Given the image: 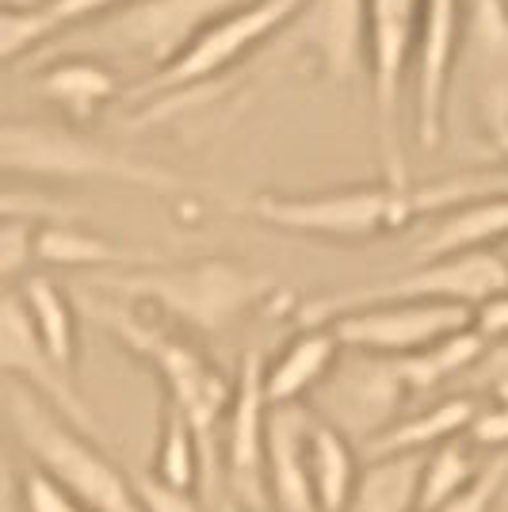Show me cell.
<instances>
[{
  "instance_id": "1",
  "label": "cell",
  "mask_w": 508,
  "mask_h": 512,
  "mask_svg": "<svg viewBox=\"0 0 508 512\" xmlns=\"http://www.w3.org/2000/svg\"><path fill=\"white\" fill-rule=\"evenodd\" d=\"M77 310L92 318L107 337L127 348L134 360L149 363L157 371V379L165 383V406L176 413H184V421L191 425L195 440H199V455H203V501L222 493V467H218V440L214 432L222 425L226 409H230L233 383L214 367L199 348L184 337H176L172 329H165L157 318H149L146 310L130 306V302L107 299L100 291L88 287L77 299Z\"/></svg>"
},
{
  "instance_id": "2",
  "label": "cell",
  "mask_w": 508,
  "mask_h": 512,
  "mask_svg": "<svg viewBox=\"0 0 508 512\" xmlns=\"http://www.w3.org/2000/svg\"><path fill=\"white\" fill-rule=\"evenodd\" d=\"M88 287L107 299L130 302L138 310H153L191 333L214 337L268 299L276 291V279L241 260L211 256L191 264L161 260L130 272H107V276H92Z\"/></svg>"
},
{
  "instance_id": "3",
  "label": "cell",
  "mask_w": 508,
  "mask_h": 512,
  "mask_svg": "<svg viewBox=\"0 0 508 512\" xmlns=\"http://www.w3.org/2000/svg\"><path fill=\"white\" fill-rule=\"evenodd\" d=\"M0 176L50 184H119L157 195H184L195 188L180 172L104 146L85 130L39 119H0Z\"/></svg>"
},
{
  "instance_id": "4",
  "label": "cell",
  "mask_w": 508,
  "mask_h": 512,
  "mask_svg": "<svg viewBox=\"0 0 508 512\" xmlns=\"http://www.w3.org/2000/svg\"><path fill=\"white\" fill-rule=\"evenodd\" d=\"M0 409L23 451L31 455L35 470L50 478L58 490L69 493L73 501H81L92 512H146L134 493V478L111 463L100 440L69 425L39 394H31L20 383H4Z\"/></svg>"
},
{
  "instance_id": "5",
  "label": "cell",
  "mask_w": 508,
  "mask_h": 512,
  "mask_svg": "<svg viewBox=\"0 0 508 512\" xmlns=\"http://www.w3.org/2000/svg\"><path fill=\"white\" fill-rule=\"evenodd\" d=\"M237 211L279 234L340 241V245L375 241L382 234H398L409 222H424L417 180L405 188H394L386 180H367L325 192H260L245 199Z\"/></svg>"
},
{
  "instance_id": "6",
  "label": "cell",
  "mask_w": 508,
  "mask_h": 512,
  "mask_svg": "<svg viewBox=\"0 0 508 512\" xmlns=\"http://www.w3.org/2000/svg\"><path fill=\"white\" fill-rule=\"evenodd\" d=\"M249 0H123L107 16L85 23L62 35L65 43L43 50L39 58L54 54H127L146 62L153 73L176 62L211 23L237 12Z\"/></svg>"
},
{
  "instance_id": "7",
  "label": "cell",
  "mask_w": 508,
  "mask_h": 512,
  "mask_svg": "<svg viewBox=\"0 0 508 512\" xmlns=\"http://www.w3.org/2000/svg\"><path fill=\"white\" fill-rule=\"evenodd\" d=\"M421 0H367V88H371V127L375 153L386 184H413L409 172V73L417 43Z\"/></svg>"
},
{
  "instance_id": "8",
  "label": "cell",
  "mask_w": 508,
  "mask_h": 512,
  "mask_svg": "<svg viewBox=\"0 0 508 512\" xmlns=\"http://www.w3.org/2000/svg\"><path fill=\"white\" fill-rule=\"evenodd\" d=\"M501 291H508V264L497 253L440 256V260H417L413 268H405L398 276L306 302L302 325H329L348 310L379 306V302H455L466 310H478L482 302Z\"/></svg>"
},
{
  "instance_id": "9",
  "label": "cell",
  "mask_w": 508,
  "mask_h": 512,
  "mask_svg": "<svg viewBox=\"0 0 508 512\" xmlns=\"http://www.w3.org/2000/svg\"><path fill=\"white\" fill-rule=\"evenodd\" d=\"M298 4L302 0H249V4H241L237 12L211 23L176 62L157 69L146 85L130 88L127 100L134 107H142L149 100L211 92V85L222 73L245 65L256 50H264L276 39L279 31H283V23L295 16Z\"/></svg>"
},
{
  "instance_id": "10",
  "label": "cell",
  "mask_w": 508,
  "mask_h": 512,
  "mask_svg": "<svg viewBox=\"0 0 508 512\" xmlns=\"http://www.w3.org/2000/svg\"><path fill=\"white\" fill-rule=\"evenodd\" d=\"M264 58L306 65L329 85H352L367 73V0H302Z\"/></svg>"
},
{
  "instance_id": "11",
  "label": "cell",
  "mask_w": 508,
  "mask_h": 512,
  "mask_svg": "<svg viewBox=\"0 0 508 512\" xmlns=\"http://www.w3.org/2000/svg\"><path fill=\"white\" fill-rule=\"evenodd\" d=\"M466 0H421L409 73V127L421 150H440L447 138L451 85L463 62Z\"/></svg>"
},
{
  "instance_id": "12",
  "label": "cell",
  "mask_w": 508,
  "mask_h": 512,
  "mask_svg": "<svg viewBox=\"0 0 508 512\" xmlns=\"http://www.w3.org/2000/svg\"><path fill=\"white\" fill-rule=\"evenodd\" d=\"M344 352L379 356V360H405L424 348L440 344L451 333L474 325V310L455 302H379L360 306L329 321Z\"/></svg>"
},
{
  "instance_id": "13",
  "label": "cell",
  "mask_w": 508,
  "mask_h": 512,
  "mask_svg": "<svg viewBox=\"0 0 508 512\" xmlns=\"http://www.w3.org/2000/svg\"><path fill=\"white\" fill-rule=\"evenodd\" d=\"M405 402H409V390L398 371V360L352 352L348 360H337L329 379L318 386V406L325 413L318 421L333 425L348 440H360L363 448L402 417Z\"/></svg>"
},
{
  "instance_id": "14",
  "label": "cell",
  "mask_w": 508,
  "mask_h": 512,
  "mask_svg": "<svg viewBox=\"0 0 508 512\" xmlns=\"http://www.w3.org/2000/svg\"><path fill=\"white\" fill-rule=\"evenodd\" d=\"M268 394H264V356L249 348L233 379L230 409H226V436L218 448L222 486L237 505L249 512H268L264 486V444H268Z\"/></svg>"
},
{
  "instance_id": "15",
  "label": "cell",
  "mask_w": 508,
  "mask_h": 512,
  "mask_svg": "<svg viewBox=\"0 0 508 512\" xmlns=\"http://www.w3.org/2000/svg\"><path fill=\"white\" fill-rule=\"evenodd\" d=\"M0 379L27 386L31 394H39L46 406H54L69 425H77L92 440H100V444L107 440L104 425H100L96 409L88 406L81 386L50 360L43 341L35 337L16 291L0 295Z\"/></svg>"
},
{
  "instance_id": "16",
  "label": "cell",
  "mask_w": 508,
  "mask_h": 512,
  "mask_svg": "<svg viewBox=\"0 0 508 512\" xmlns=\"http://www.w3.org/2000/svg\"><path fill=\"white\" fill-rule=\"evenodd\" d=\"M463 58L474 65L478 115L493 138L508 127V0L466 4Z\"/></svg>"
},
{
  "instance_id": "17",
  "label": "cell",
  "mask_w": 508,
  "mask_h": 512,
  "mask_svg": "<svg viewBox=\"0 0 508 512\" xmlns=\"http://www.w3.org/2000/svg\"><path fill=\"white\" fill-rule=\"evenodd\" d=\"M314 428V409L302 402L268 409V444H264V486L276 512H318L306 467V440Z\"/></svg>"
},
{
  "instance_id": "18",
  "label": "cell",
  "mask_w": 508,
  "mask_h": 512,
  "mask_svg": "<svg viewBox=\"0 0 508 512\" xmlns=\"http://www.w3.org/2000/svg\"><path fill=\"white\" fill-rule=\"evenodd\" d=\"M35 92L69 119V127H88L123 96L119 69L96 54H54L43 58Z\"/></svg>"
},
{
  "instance_id": "19",
  "label": "cell",
  "mask_w": 508,
  "mask_h": 512,
  "mask_svg": "<svg viewBox=\"0 0 508 512\" xmlns=\"http://www.w3.org/2000/svg\"><path fill=\"white\" fill-rule=\"evenodd\" d=\"M35 264L39 268H65V272H130L161 264V256L149 249H134L104 234H92L77 222H39L35 230Z\"/></svg>"
},
{
  "instance_id": "20",
  "label": "cell",
  "mask_w": 508,
  "mask_h": 512,
  "mask_svg": "<svg viewBox=\"0 0 508 512\" xmlns=\"http://www.w3.org/2000/svg\"><path fill=\"white\" fill-rule=\"evenodd\" d=\"M340 341L333 333V325H302L291 341L283 344L272 367L264 371V394L268 406H291L302 402L310 390H318L329 371L340 360Z\"/></svg>"
},
{
  "instance_id": "21",
  "label": "cell",
  "mask_w": 508,
  "mask_h": 512,
  "mask_svg": "<svg viewBox=\"0 0 508 512\" xmlns=\"http://www.w3.org/2000/svg\"><path fill=\"white\" fill-rule=\"evenodd\" d=\"M508 237V195L478 199L455 211L440 214L428 222L424 237L413 245V264L417 260H440V256L463 253H493Z\"/></svg>"
},
{
  "instance_id": "22",
  "label": "cell",
  "mask_w": 508,
  "mask_h": 512,
  "mask_svg": "<svg viewBox=\"0 0 508 512\" xmlns=\"http://www.w3.org/2000/svg\"><path fill=\"white\" fill-rule=\"evenodd\" d=\"M478 398L474 394H451L432 402L421 413L398 417L394 425L379 432L371 444H363V459H386V455H428L447 440H455L459 432H470L478 417Z\"/></svg>"
},
{
  "instance_id": "23",
  "label": "cell",
  "mask_w": 508,
  "mask_h": 512,
  "mask_svg": "<svg viewBox=\"0 0 508 512\" xmlns=\"http://www.w3.org/2000/svg\"><path fill=\"white\" fill-rule=\"evenodd\" d=\"M16 295H20L23 314L31 321L35 337L50 352V360L58 363L65 375H73L77 371V348H81V310H77V302L65 295L62 283H54L43 272H31Z\"/></svg>"
},
{
  "instance_id": "24",
  "label": "cell",
  "mask_w": 508,
  "mask_h": 512,
  "mask_svg": "<svg viewBox=\"0 0 508 512\" xmlns=\"http://www.w3.org/2000/svg\"><path fill=\"white\" fill-rule=\"evenodd\" d=\"M306 467H310V490L318 501V512H344L356 490V451L352 440L340 436L333 425L314 417L310 440H306Z\"/></svg>"
},
{
  "instance_id": "25",
  "label": "cell",
  "mask_w": 508,
  "mask_h": 512,
  "mask_svg": "<svg viewBox=\"0 0 508 512\" xmlns=\"http://www.w3.org/2000/svg\"><path fill=\"white\" fill-rule=\"evenodd\" d=\"M424 455L367 459L344 512H417Z\"/></svg>"
},
{
  "instance_id": "26",
  "label": "cell",
  "mask_w": 508,
  "mask_h": 512,
  "mask_svg": "<svg viewBox=\"0 0 508 512\" xmlns=\"http://www.w3.org/2000/svg\"><path fill=\"white\" fill-rule=\"evenodd\" d=\"M482 352H486V341L470 325V329L451 333V337H444V341L432 344V348H424L417 356L398 360V371H402L409 398H424L436 386H444L447 379H463L466 371L482 360Z\"/></svg>"
},
{
  "instance_id": "27",
  "label": "cell",
  "mask_w": 508,
  "mask_h": 512,
  "mask_svg": "<svg viewBox=\"0 0 508 512\" xmlns=\"http://www.w3.org/2000/svg\"><path fill=\"white\" fill-rule=\"evenodd\" d=\"M199 470H203V455H199V440L184 413L165 406V421H161V440H157V459H153V478L172 490L195 493L199 486Z\"/></svg>"
},
{
  "instance_id": "28",
  "label": "cell",
  "mask_w": 508,
  "mask_h": 512,
  "mask_svg": "<svg viewBox=\"0 0 508 512\" xmlns=\"http://www.w3.org/2000/svg\"><path fill=\"white\" fill-rule=\"evenodd\" d=\"M482 470L478 455L466 448L463 440H447L440 448H432L424 455L421 467V501H417V512H436L447 497L463 490L466 482Z\"/></svg>"
},
{
  "instance_id": "29",
  "label": "cell",
  "mask_w": 508,
  "mask_h": 512,
  "mask_svg": "<svg viewBox=\"0 0 508 512\" xmlns=\"http://www.w3.org/2000/svg\"><path fill=\"white\" fill-rule=\"evenodd\" d=\"M54 39L58 31L43 12V4L0 8V65L39 58L46 46H54Z\"/></svg>"
},
{
  "instance_id": "30",
  "label": "cell",
  "mask_w": 508,
  "mask_h": 512,
  "mask_svg": "<svg viewBox=\"0 0 508 512\" xmlns=\"http://www.w3.org/2000/svg\"><path fill=\"white\" fill-rule=\"evenodd\" d=\"M508 486V455L497 451L486 467L478 470L455 497H447L436 512H493Z\"/></svg>"
},
{
  "instance_id": "31",
  "label": "cell",
  "mask_w": 508,
  "mask_h": 512,
  "mask_svg": "<svg viewBox=\"0 0 508 512\" xmlns=\"http://www.w3.org/2000/svg\"><path fill=\"white\" fill-rule=\"evenodd\" d=\"M35 218H0V283L27 279L35 268Z\"/></svg>"
},
{
  "instance_id": "32",
  "label": "cell",
  "mask_w": 508,
  "mask_h": 512,
  "mask_svg": "<svg viewBox=\"0 0 508 512\" xmlns=\"http://www.w3.org/2000/svg\"><path fill=\"white\" fill-rule=\"evenodd\" d=\"M0 218H35V222H77L81 211L58 195L31 188H0Z\"/></svg>"
},
{
  "instance_id": "33",
  "label": "cell",
  "mask_w": 508,
  "mask_h": 512,
  "mask_svg": "<svg viewBox=\"0 0 508 512\" xmlns=\"http://www.w3.org/2000/svg\"><path fill=\"white\" fill-rule=\"evenodd\" d=\"M134 493H138V501H142L146 512H203V501L195 493L161 486L153 474H138L134 478Z\"/></svg>"
},
{
  "instance_id": "34",
  "label": "cell",
  "mask_w": 508,
  "mask_h": 512,
  "mask_svg": "<svg viewBox=\"0 0 508 512\" xmlns=\"http://www.w3.org/2000/svg\"><path fill=\"white\" fill-rule=\"evenodd\" d=\"M23 512H92V509H85L81 501H73L65 490H58L39 470H27L23 474Z\"/></svg>"
},
{
  "instance_id": "35",
  "label": "cell",
  "mask_w": 508,
  "mask_h": 512,
  "mask_svg": "<svg viewBox=\"0 0 508 512\" xmlns=\"http://www.w3.org/2000/svg\"><path fill=\"white\" fill-rule=\"evenodd\" d=\"M463 379L470 383V390L486 386V390L497 394V402H508V341L486 344L482 360L474 363Z\"/></svg>"
},
{
  "instance_id": "36",
  "label": "cell",
  "mask_w": 508,
  "mask_h": 512,
  "mask_svg": "<svg viewBox=\"0 0 508 512\" xmlns=\"http://www.w3.org/2000/svg\"><path fill=\"white\" fill-rule=\"evenodd\" d=\"M470 440H474L478 448L505 451L508 448V402L478 409V417H474V425H470Z\"/></svg>"
},
{
  "instance_id": "37",
  "label": "cell",
  "mask_w": 508,
  "mask_h": 512,
  "mask_svg": "<svg viewBox=\"0 0 508 512\" xmlns=\"http://www.w3.org/2000/svg\"><path fill=\"white\" fill-rule=\"evenodd\" d=\"M474 333L486 344L508 341V291L493 295L474 310Z\"/></svg>"
},
{
  "instance_id": "38",
  "label": "cell",
  "mask_w": 508,
  "mask_h": 512,
  "mask_svg": "<svg viewBox=\"0 0 508 512\" xmlns=\"http://www.w3.org/2000/svg\"><path fill=\"white\" fill-rule=\"evenodd\" d=\"M0 512H23V474L0 432Z\"/></svg>"
},
{
  "instance_id": "39",
  "label": "cell",
  "mask_w": 508,
  "mask_h": 512,
  "mask_svg": "<svg viewBox=\"0 0 508 512\" xmlns=\"http://www.w3.org/2000/svg\"><path fill=\"white\" fill-rule=\"evenodd\" d=\"M203 512H249V509H245V505H237L230 493L222 490V493H214V497L203 501Z\"/></svg>"
},
{
  "instance_id": "40",
  "label": "cell",
  "mask_w": 508,
  "mask_h": 512,
  "mask_svg": "<svg viewBox=\"0 0 508 512\" xmlns=\"http://www.w3.org/2000/svg\"><path fill=\"white\" fill-rule=\"evenodd\" d=\"M489 142H493V146H497V153H501V161H505V165H508V127L501 130V134H493V138H489Z\"/></svg>"
},
{
  "instance_id": "41",
  "label": "cell",
  "mask_w": 508,
  "mask_h": 512,
  "mask_svg": "<svg viewBox=\"0 0 508 512\" xmlns=\"http://www.w3.org/2000/svg\"><path fill=\"white\" fill-rule=\"evenodd\" d=\"M27 4H39V0H0V8H27Z\"/></svg>"
},
{
  "instance_id": "42",
  "label": "cell",
  "mask_w": 508,
  "mask_h": 512,
  "mask_svg": "<svg viewBox=\"0 0 508 512\" xmlns=\"http://www.w3.org/2000/svg\"><path fill=\"white\" fill-rule=\"evenodd\" d=\"M493 253H497V256H501V260H505V264H508V237H505V241H501V245H497V249H493Z\"/></svg>"
},
{
  "instance_id": "43",
  "label": "cell",
  "mask_w": 508,
  "mask_h": 512,
  "mask_svg": "<svg viewBox=\"0 0 508 512\" xmlns=\"http://www.w3.org/2000/svg\"><path fill=\"white\" fill-rule=\"evenodd\" d=\"M466 4H474V0H466Z\"/></svg>"
}]
</instances>
